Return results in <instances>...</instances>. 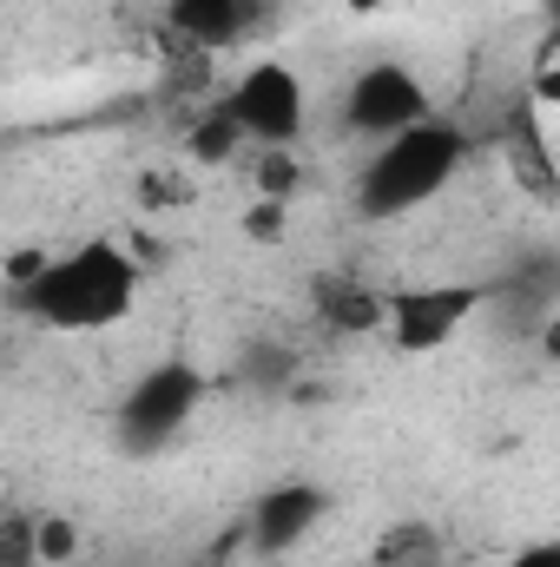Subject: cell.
I'll return each mask as SVG.
<instances>
[{"mask_svg": "<svg viewBox=\"0 0 560 567\" xmlns=\"http://www.w3.org/2000/svg\"><path fill=\"white\" fill-rule=\"evenodd\" d=\"M488 303V284H409V290H390V323L383 337L403 350V357H428L442 343L462 337V323Z\"/></svg>", "mask_w": 560, "mask_h": 567, "instance_id": "cell-6", "label": "cell"}, {"mask_svg": "<svg viewBox=\"0 0 560 567\" xmlns=\"http://www.w3.org/2000/svg\"><path fill=\"white\" fill-rule=\"evenodd\" d=\"M323 323L330 330H383L390 323V290H370V284L350 278H323Z\"/></svg>", "mask_w": 560, "mask_h": 567, "instance_id": "cell-9", "label": "cell"}, {"mask_svg": "<svg viewBox=\"0 0 560 567\" xmlns=\"http://www.w3.org/2000/svg\"><path fill=\"white\" fill-rule=\"evenodd\" d=\"M422 120H435V106H428V86L403 60H370L350 80V93H343V126L370 145L396 140V133H409Z\"/></svg>", "mask_w": 560, "mask_h": 567, "instance_id": "cell-4", "label": "cell"}, {"mask_svg": "<svg viewBox=\"0 0 560 567\" xmlns=\"http://www.w3.org/2000/svg\"><path fill=\"white\" fill-rule=\"evenodd\" d=\"M258 13H271V0H165V27L205 53L245 40L258 27Z\"/></svg>", "mask_w": 560, "mask_h": 567, "instance_id": "cell-8", "label": "cell"}, {"mask_svg": "<svg viewBox=\"0 0 560 567\" xmlns=\"http://www.w3.org/2000/svg\"><path fill=\"white\" fill-rule=\"evenodd\" d=\"M541 350L560 363V317H548V323H541Z\"/></svg>", "mask_w": 560, "mask_h": 567, "instance_id": "cell-18", "label": "cell"}, {"mask_svg": "<svg viewBox=\"0 0 560 567\" xmlns=\"http://www.w3.org/2000/svg\"><path fill=\"white\" fill-rule=\"evenodd\" d=\"M258 192L278 198V205L297 192V165H290V152H258Z\"/></svg>", "mask_w": 560, "mask_h": 567, "instance_id": "cell-14", "label": "cell"}, {"mask_svg": "<svg viewBox=\"0 0 560 567\" xmlns=\"http://www.w3.org/2000/svg\"><path fill=\"white\" fill-rule=\"evenodd\" d=\"M376 561L383 567H428L435 561V528H428V522H403V528H390L383 548H376Z\"/></svg>", "mask_w": 560, "mask_h": 567, "instance_id": "cell-12", "label": "cell"}, {"mask_svg": "<svg viewBox=\"0 0 560 567\" xmlns=\"http://www.w3.org/2000/svg\"><path fill=\"white\" fill-rule=\"evenodd\" d=\"M33 555H40V567H66L80 555V522H66V515H33Z\"/></svg>", "mask_w": 560, "mask_h": 567, "instance_id": "cell-13", "label": "cell"}, {"mask_svg": "<svg viewBox=\"0 0 560 567\" xmlns=\"http://www.w3.org/2000/svg\"><path fill=\"white\" fill-rule=\"evenodd\" d=\"M462 158H468V133H462V126L422 120V126L383 140L363 158V172H356V212L376 218V225H383V218H409V212L435 205V198L455 185Z\"/></svg>", "mask_w": 560, "mask_h": 567, "instance_id": "cell-2", "label": "cell"}, {"mask_svg": "<svg viewBox=\"0 0 560 567\" xmlns=\"http://www.w3.org/2000/svg\"><path fill=\"white\" fill-rule=\"evenodd\" d=\"M225 106L258 152H290L303 140V80L283 60H251L238 73V86L225 93Z\"/></svg>", "mask_w": 560, "mask_h": 567, "instance_id": "cell-5", "label": "cell"}, {"mask_svg": "<svg viewBox=\"0 0 560 567\" xmlns=\"http://www.w3.org/2000/svg\"><path fill=\"white\" fill-rule=\"evenodd\" d=\"M317 522H323V488L317 482H278L251 508V542H258V555H290Z\"/></svg>", "mask_w": 560, "mask_h": 567, "instance_id": "cell-7", "label": "cell"}, {"mask_svg": "<svg viewBox=\"0 0 560 567\" xmlns=\"http://www.w3.org/2000/svg\"><path fill=\"white\" fill-rule=\"evenodd\" d=\"M245 231H251V238H271V245H278V238H283V205H278V198H265V205H258V212L245 218Z\"/></svg>", "mask_w": 560, "mask_h": 567, "instance_id": "cell-15", "label": "cell"}, {"mask_svg": "<svg viewBox=\"0 0 560 567\" xmlns=\"http://www.w3.org/2000/svg\"><path fill=\"white\" fill-rule=\"evenodd\" d=\"M139 258L120 238H86L73 251H53L46 271L20 290V303L46 323V330H113L133 317L139 303Z\"/></svg>", "mask_w": 560, "mask_h": 567, "instance_id": "cell-1", "label": "cell"}, {"mask_svg": "<svg viewBox=\"0 0 560 567\" xmlns=\"http://www.w3.org/2000/svg\"><path fill=\"white\" fill-rule=\"evenodd\" d=\"M343 7H350V13H383L390 0H343Z\"/></svg>", "mask_w": 560, "mask_h": 567, "instance_id": "cell-19", "label": "cell"}, {"mask_svg": "<svg viewBox=\"0 0 560 567\" xmlns=\"http://www.w3.org/2000/svg\"><path fill=\"white\" fill-rule=\"evenodd\" d=\"M205 370L198 363H185V357H165V363H152L139 383L126 390V403H120V442L126 449H165L178 429L198 416V403H205Z\"/></svg>", "mask_w": 560, "mask_h": 567, "instance_id": "cell-3", "label": "cell"}, {"mask_svg": "<svg viewBox=\"0 0 560 567\" xmlns=\"http://www.w3.org/2000/svg\"><path fill=\"white\" fill-rule=\"evenodd\" d=\"M501 152H508V165H515V178H521V185H535L541 198H560L554 158H548L541 133H535V113H515V120L501 126Z\"/></svg>", "mask_w": 560, "mask_h": 567, "instance_id": "cell-10", "label": "cell"}, {"mask_svg": "<svg viewBox=\"0 0 560 567\" xmlns=\"http://www.w3.org/2000/svg\"><path fill=\"white\" fill-rule=\"evenodd\" d=\"M251 377H265V383H283V377H290V357H283V350H271V357H265V350H251Z\"/></svg>", "mask_w": 560, "mask_h": 567, "instance_id": "cell-17", "label": "cell"}, {"mask_svg": "<svg viewBox=\"0 0 560 567\" xmlns=\"http://www.w3.org/2000/svg\"><path fill=\"white\" fill-rule=\"evenodd\" d=\"M238 145H251V140H245V126L231 120V106H211V113L191 126V158H198V165H225Z\"/></svg>", "mask_w": 560, "mask_h": 567, "instance_id": "cell-11", "label": "cell"}, {"mask_svg": "<svg viewBox=\"0 0 560 567\" xmlns=\"http://www.w3.org/2000/svg\"><path fill=\"white\" fill-rule=\"evenodd\" d=\"M501 567H560V542H535V548H515Z\"/></svg>", "mask_w": 560, "mask_h": 567, "instance_id": "cell-16", "label": "cell"}]
</instances>
